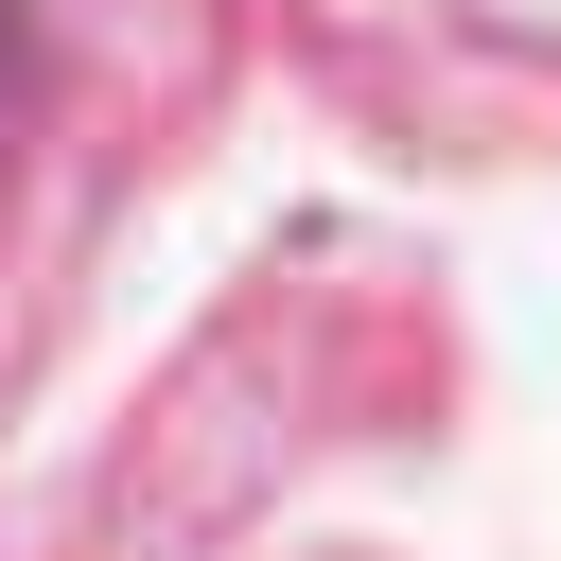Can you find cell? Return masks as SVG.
<instances>
[{"label": "cell", "mask_w": 561, "mask_h": 561, "mask_svg": "<svg viewBox=\"0 0 561 561\" xmlns=\"http://www.w3.org/2000/svg\"><path fill=\"white\" fill-rule=\"evenodd\" d=\"M18 123H35V18L0 0V158H18Z\"/></svg>", "instance_id": "cell-1"}]
</instances>
